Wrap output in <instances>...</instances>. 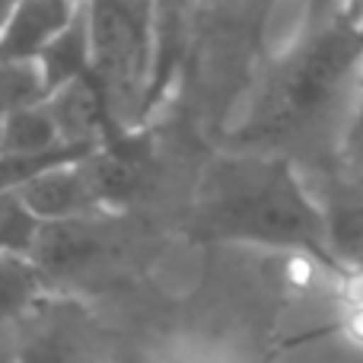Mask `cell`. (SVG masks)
<instances>
[{
    "label": "cell",
    "mask_w": 363,
    "mask_h": 363,
    "mask_svg": "<svg viewBox=\"0 0 363 363\" xmlns=\"http://www.w3.org/2000/svg\"><path fill=\"white\" fill-rule=\"evenodd\" d=\"M198 223L211 239L300 252L332 274H347L328 245L322 201L313 198L296 166L274 153L258 150L255 157L223 166Z\"/></svg>",
    "instance_id": "obj_1"
},
{
    "label": "cell",
    "mask_w": 363,
    "mask_h": 363,
    "mask_svg": "<svg viewBox=\"0 0 363 363\" xmlns=\"http://www.w3.org/2000/svg\"><path fill=\"white\" fill-rule=\"evenodd\" d=\"M360 57L363 29L351 19H338L290 45L245 115L239 144L268 153L328 121L341 102L354 99Z\"/></svg>",
    "instance_id": "obj_2"
},
{
    "label": "cell",
    "mask_w": 363,
    "mask_h": 363,
    "mask_svg": "<svg viewBox=\"0 0 363 363\" xmlns=\"http://www.w3.org/2000/svg\"><path fill=\"white\" fill-rule=\"evenodd\" d=\"M93 38V83L115 131L138 134L153 67L157 0H86Z\"/></svg>",
    "instance_id": "obj_3"
},
{
    "label": "cell",
    "mask_w": 363,
    "mask_h": 363,
    "mask_svg": "<svg viewBox=\"0 0 363 363\" xmlns=\"http://www.w3.org/2000/svg\"><path fill=\"white\" fill-rule=\"evenodd\" d=\"M19 191L45 223L106 217V211L112 207L96 153L80 160V163H67L45 172V176L32 179L29 185H23Z\"/></svg>",
    "instance_id": "obj_4"
},
{
    "label": "cell",
    "mask_w": 363,
    "mask_h": 363,
    "mask_svg": "<svg viewBox=\"0 0 363 363\" xmlns=\"http://www.w3.org/2000/svg\"><path fill=\"white\" fill-rule=\"evenodd\" d=\"M191 35H194V0H157L153 67H150V86H147L140 128H147L153 112L163 106L169 89L176 86L182 67L188 61V51H191Z\"/></svg>",
    "instance_id": "obj_5"
},
{
    "label": "cell",
    "mask_w": 363,
    "mask_h": 363,
    "mask_svg": "<svg viewBox=\"0 0 363 363\" xmlns=\"http://www.w3.org/2000/svg\"><path fill=\"white\" fill-rule=\"evenodd\" d=\"M80 0H19L0 26V61H35L45 45L74 19Z\"/></svg>",
    "instance_id": "obj_6"
},
{
    "label": "cell",
    "mask_w": 363,
    "mask_h": 363,
    "mask_svg": "<svg viewBox=\"0 0 363 363\" xmlns=\"http://www.w3.org/2000/svg\"><path fill=\"white\" fill-rule=\"evenodd\" d=\"M45 102H48L64 140L102 147L106 144V131L115 128L112 118H108L106 99H102L99 86L93 83V77H83V80H74L67 86L55 89Z\"/></svg>",
    "instance_id": "obj_7"
},
{
    "label": "cell",
    "mask_w": 363,
    "mask_h": 363,
    "mask_svg": "<svg viewBox=\"0 0 363 363\" xmlns=\"http://www.w3.org/2000/svg\"><path fill=\"white\" fill-rule=\"evenodd\" d=\"M42 67L48 96L55 89L67 86L74 80H83L93 70V38H89V16H86V0H80L74 19L45 45V51L35 57Z\"/></svg>",
    "instance_id": "obj_8"
},
{
    "label": "cell",
    "mask_w": 363,
    "mask_h": 363,
    "mask_svg": "<svg viewBox=\"0 0 363 363\" xmlns=\"http://www.w3.org/2000/svg\"><path fill=\"white\" fill-rule=\"evenodd\" d=\"M322 211L335 258L345 264V271L363 268V176L332 188V194L322 201Z\"/></svg>",
    "instance_id": "obj_9"
},
{
    "label": "cell",
    "mask_w": 363,
    "mask_h": 363,
    "mask_svg": "<svg viewBox=\"0 0 363 363\" xmlns=\"http://www.w3.org/2000/svg\"><path fill=\"white\" fill-rule=\"evenodd\" d=\"M45 294V268L29 255H0V322H19Z\"/></svg>",
    "instance_id": "obj_10"
},
{
    "label": "cell",
    "mask_w": 363,
    "mask_h": 363,
    "mask_svg": "<svg viewBox=\"0 0 363 363\" xmlns=\"http://www.w3.org/2000/svg\"><path fill=\"white\" fill-rule=\"evenodd\" d=\"M45 220L29 207L19 188H0V255L35 258Z\"/></svg>",
    "instance_id": "obj_11"
},
{
    "label": "cell",
    "mask_w": 363,
    "mask_h": 363,
    "mask_svg": "<svg viewBox=\"0 0 363 363\" xmlns=\"http://www.w3.org/2000/svg\"><path fill=\"white\" fill-rule=\"evenodd\" d=\"M4 131H6V153H38L61 144H74V140H64L48 102H35V106L10 112L4 118Z\"/></svg>",
    "instance_id": "obj_12"
},
{
    "label": "cell",
    "mask_w": 363,
    "mask_h": 363,
    "mask_svg": "<svg viewBox=\"0 0 363 363\" xmlns=\"http://www.w3.org/2000/svg\"><path fill=\"white\" fill-rule=\"evenodd\" d=\"M48 99L38 61H0V115Z\"/></svg>",
    "instance_id": "obj_13"
},
{
    "label": "cell",
    "mask_w": 363,
    "mask_h": 363,
    "mask_svg": "<svg viewBox=\"0 0 363 363\" xmlns=\"http://www.w3.org/2000/svg\"><path fill=\"white\" fill-rule=\"evenodd\" d=\"M338 157L354 176L363 172V57H360V74H357V86H354L351 108H347L345 128H341L338 138Z\"/></svg>",
    "instance_id": "obj_14"
},
{
    "label": "cell",
    "mask_w": 363,
    "mask_h": 363,
    "mask_svg": "<svg viewBox=\"0 0 363 363\" xmlns=\"http://www.w3.org/2000/svg\"><path fill=\"white\" fill-rule=\"evenodd\" d=\"M19 322H0V363H23L26 345L16 332Z\"/></svg>",
    "instance_id": "obj_15"
},
{
    "label": "cell",
    "mask_w": 363,
    "mask_h": 363,
    "mask_svg": "<svg viewBox=\"0 0 363 363\" xmlns=\"http://www.w3.org/2000/svg\"><path fill=\"white\" fill-rule=\"evenodd\" d=\"M163 363H226V360L217 357V354H207V351H182V354H172V357Z\"/></svg>",
    "instance_id": "obj_16"
},
{
    "label": "cell",
    "mask_w": 363,
    "mask_h": 363,
    "mask_svg": "<svg viewBox=\"0 0 363 363\" xmlns=\"http://www.w3.org/2000/svg\"><path fill=\"white\" fill-rule=\"evenodd\" d=\"M16 6H19V0H0V26L10 19V13L16 10Z\"/></svg>",
    "instance_id": "obj_17"
},
{
    "label": "cell",
    "mask_w": 363,
    "mask_h": 363,
    "mask_svg": "<svg viewBox=\"0 0 363 363\" xmlns=\"http://www.w3.org/2000/svg\"><path fill=\"white\" fill-rule=\"evenodd\" d=\"M6 153V131H4V115H0V157Z\"/></svg>",
    "instance_id": "obj_18"
}]
</instances>
